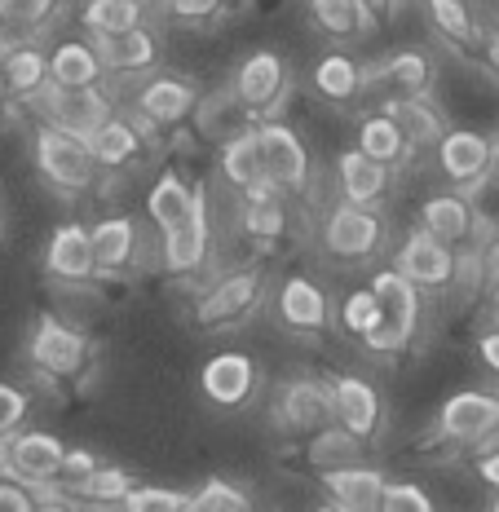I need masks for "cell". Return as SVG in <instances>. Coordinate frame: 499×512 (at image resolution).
I'll return each instance as SVG.
<instances>
[{
	"label": "cell",
	"instance_id": "obj_19",
	"mask_svg": "<svg viewBox=\"0 0 499 512\" xmlns=\"http://www.w3.org/2000/svg\"><path fill=\"white\" fill-rule=\"evenodd\" d=\"M89 248H93V270L98 279H120L142 256V230L129 212H102L89 226Z\"/></svg>",
	"mask_w": 499,
	"mask_h": 512
},
{
	"label": "cell",
	"instance_id": "obj_53",
	"mask_svg": "<svg viewBox=\"0 0 499 512\" xmlns=\"http://www.w3.org/2000/svg\"><path fill=\"white\" fill-rule=\"evenodd\" d=\"M18 36H0V106L9 102V93H5V53H9V45H14Z\"/></svg>",
	"mask_w": 499,
	"mask_h": 512
},
{
	"label": "cell",
	"instance_id": "obj_31",
	"mask_svg": "<svg viewBox=\"0 0 499 512\" xmlns=\"http://www.w3.org/2000/svg\"><path fill=\"white\" fill-rule=\"evenodd\" d=\"M327 499H332L341 512H376L380 508V490H385L389 477L380 473L376 464H349V468H332V473H318Z\"/></svg>",
	"mask_w": 499,
	"mask_h": 512
},
{
	"label": "cell",
	"instance_id": "obj_44",
	"mask_svg": "<svg viewBox=\"0 0 499 512\" xmlns=\"http://www.w3.org/2000/svg\"><path fill=\"white\" fill-rule=\"evenodd\" d=\"M31 420V393L14 380H0V437L18 433Z\"/></svg>",
	"mask_w": 499,
	"mask_h": 512
},
{
	"label": "cell",
	"instance_id": "obj_20",
	"mask_svg": "<svg viewBox=\"0 0 499 512\" xmlns=\"http://www.w3.org/2000/svg\"><path fill=\"white\" fill-rule=\"evenodd\" d=\"M93 49H98L106 76L142 80V76H155L159 62H164V40H159V31L151 23H142L133 31H120V36H98L93 40Z\"/></svg>",
	"mask_w": 499,
	"mask_h": 512
},
{
	"label": "cell",
	"instance_id": "obj_6",
	"mask_svg": "<svg viewBox=\"0 0 499 512\" xmlns=\"http://www.w3.org/2000/svg\"><path fill=\"white\" fill-rule=\"evenodd\" d=\"M226 84L257 124L261 120H283V111H288V102H292V67L279 49L243 53L235 76H230Z\"/></svg>",
	"mask_w": 499,
	"mask_h": 512
},
{
	"label": "cell",
	"instance_id": "obj_48",
	"mask_svg": "<svg viewBox=\"0 0 499 512\" xmlns=\"http://www.w3.org/2000/svg\"><path fill=\"white\" fill-rule=\"evenodd\" d=\"M31 508H36V490L0 473V512H31Z\"/></svg>",
	"mask_w": 499,
	"mask_h": 512
},
{
	"label": "cell",
	"instance_id": "obj_8",
	"mask_svg": "<svg viewBox=\"0 0 499 512\" xmlns=\"http://www.w3.org/2000/svg\"><path fill=\"white\" fill-rule=\"evenodd\" d=\"M257 146H261V168L265 181L283 190V195H305L314 181V151L301 137V128L288 120H261L257 124Z\"/></svg>",
	"mask_w": 499,
	"mask_h": 512
},
{
	"label": "cell",
	"instance_id": "obj_27",
	"mask_svg": "<svg viewBox=\"0 0 499 512\" xmlns=\"http://www.w3.org/2000/svg\"><path fill=\"white\" fill-rule=\"evenodd\" d=\"M380 111L398 124L411 155L433 151L442 142V133H447V115H442V106L433 98H380Z\"/></svg>",
	"mask_w": 499,
	"mask_h": 512
},
{
	"label": "cell",
	"instance_id": "obj_32",
	"mask_svg": "<svg viewBox=\"0 0 499 512\" xmlns=\"http://www.w3.org/2000/svg\"><path fill=\"white\" fill-rule=\"evenodd\" d=\"M190 124H195V133L204 137V142L221 146L226 137L243 133V128H252L257 120H252V115L239 106V98L230 93V84H221V89L199 93V102H195V115H190Z\"/></svg>",
	"mask_w": 499,
	"mask_h": 512
},
{
	"label": "cell",
	"instance_id": "obj_7",
	"mask_svg": "<svg viewBox=\"0 0 499 512\" xmlns=\"http://www.w3.org/2000/svg\"><path fill=\"white\" fill-rule=\"evenodd\" d=\"M212 239H217V221H212V186L199 181V199L186 212V221H177L173 230L159 234V270L173 279H195L208 270Z\"/></svg>",
	"mask_w": 499,
	"mask_h": 512
},
{
	"label": "cell",
	"instance_id": "obj_55",
	"mask_svg": "<svg viewBox=\"0 0 499 512\" xmlns=\"http://www.w3.org/2000/svg\"><path fill=\"white\" fill-rule=\"evenodd\" d=\"M0 36H14V27H9V18H5V9H0Z\"/></svg>",
	"mask_w": 499,
	"mask_h": 512
},
{
	"label": "cell",
	"instance_id": "obj_40",
	"mask_svg": "<svg viewBox=\"0 0 499 512\" xmlns=\"http://www.w3.org/2000/svg\"><path fill=\"white\" fill-rule=\"evenodd\" d=\"M182 512H257V508H252L248 490L235 486L230 477H208L204 486L186 495Z\"/></svg>",
	"mask_w": 499,
	"mask_h": 512
},
{
	"label": "cell",
	"instance_id": "obj_2",
	"mask_svg": "<svg viewBox=\"0 0 499 512\" xmlns=\"http://www.w3.org/2000/svg\"><path fill=\"white\" fill-rule=\"evenodd\" d=\"M31 164H36L40 181L53 190L58 199H84L98 186V164H93L89 142L76 133H62L53 124H36L31 133Z\"/></svg>",
	"mask_w": 499,
	"mask_h": 512
},
{
	"label": "cell",
	"instance_id": "obj_30",
	"mask_svg": "<svg viewBox=\"0 0 499 512\" xmlns=\"http://www.w3.org/2000/svg\"><path fill=\"white\" fill-rule=\"evenodd\" d=\"M45 58H49V84H58V89H93V84L106 80L102 58L89 36L53 40V49H45Z\"/></svg>",
	"mask_w": 499,
	"mask_h": 512
},
{
	"label": "cell",
	"instance_id": "obj_12",
	"mask_svg": "<svg viewBox=\"0 0 499 512\" xmlns=\"http://www.w3.org/2000/svg\"><path fill=\"white\" fill-rule=\"evenodd\" d=\"M394 270L402 279L416 283L424 296L447 292V287L460 283V252L447 248V243H438L433 234H424L420 226H411L394 252Z\"/></svg>",
	"mask_w": 499,
	"mask_h": 512
},
{
	"label": "cell",
	"instance_id": "obj_33",
	"mask_svg": "<svg viewBox=\"0 0 499 512\" xmlns=\"http://www.w3.org/2000/svg\"><path fill=\"white\" fill-rule=\"evenodd\" d=\"M45 89H49V58H45V49H40L36 40L18 36L14 45H9V53H5V93H9V102L31 106Z\"/></svg>",
	"mask_w": 499,
	"mask_h": 512
},
{
	"label": "cell",
	"instance_id": "obj_56",
	"mask_svg": "<svg viewBox=\"0 0 499 512\" xmlns=\"http://www.w3.org/2000/svg\"><path fill=\"white\" fill-rule=\"evenodd\" d=\"M491 327L499 332V296H495V305H491Z\"/></svg>",
	"mask_w": 499,
	"mask_h": 512
},
{
	"label": "cell",
	"instance_id": "obj_23",
	"mask_svg": "<svg viewBox=\"0 0 499 512\" xmlns=\"http://www.w3.org/2000/svg\"><path fill=\"white\" fill-rule=\"evenodd\" d=\"M332 177H336L341 204H358V208H376L389 195V186H394V173L385 164H376V159H367L363 151H354V146L336 151Z\"/></svg>",
	"mask_w": 499,
	"mask_h": 512
},
{
	"label": "cell",
	"instance_id": "obj_50",
	"mask_svg": "<svg viewBox=\"0 0 499 512\" xmlns=\"http://www.w3.org/2000/svg\"><path fill=\"white\" fill-rule=\"evenodd\" d=\"M31 512H80V508L71 504V499L62 495L58 486H53V490H40V495H36V508H31Z\"/></svg>",
	"mask_w": 499,
	"mask_h": 512
},
{
	"label": "cell",
	"instance_id": "obj_45",
	"mask_svg": "<svg viewBox=\"0 0 499 512\" xmlns=\"http://www.w3.org/2000/svg\"><path fill=\"white\" fill-rule=\"evenodd\" d=\"M226 9V0H159V14L168 23H182V27H195V23H208Z\"/></svg>",
	"mask_w": 499,
	"mask_h": 512
},
{
	"label": "cell",
	"instance_id": "obj_28",
	"mask_svg": "<svg viewBox=\"0 0 499 512\" xmlns=\"http://www.w3.org/2000/svg\"><path fill=\"white\" fill-rule=\"evenodd\" d=\"M305 14H310V27L332 40V45L371 40L380 27V18L371 14L363 0H305Z\"/></svg>",
	"mask_w": 499,
	"mask_h": 512
},
{
	"label": "cell",
	"instance_id": "obj_42",
	"mask_svg": "<svg viewBox=\"0 0 499 512\" xmlns=\"http://www.w3.org/2000/svg\"><path fill=\"white\" fill-rule=\"evenodd\" d=\"M182 508H186V490L155 486V482H137L120 499V512H182Z\"/></svg>",
	"mask_w": 499,
	"mask_h": 512
},
{
	"label": "cell",
	"instance_id": "obj_5",
	"mask_svg": "<svg viewBox=\"0 0 499 512\" xmlns=\"http://www.w3.org/2000/svg\"><path fill=\"white\" fill-rule=\"evenodd\" d=\"M385 217L380 208H358V204H341L318 217V252L336 265H367L385 252Z\"/></svg>",
	"mask_w": 499,
	"mask_h": 512
},
{
	"label": "cell",
	"instance_id": "obj_3",
	"mask_svg": "<svg viewBox=\"0 0 499 512\" xmlns=\"http://www.w3.org/2000/svg\"><path fill=\"white\" fill-rule=\"evenodd\" d=\"M89 354H93L89 336H84V327L71 323V318L45 309V314L31 323L27 362H31V371H36L40 380H53V384L80 380L84 367H89Z\"/></svg>",
	"mask_w": 499,
	"mask_h": 512
},
{
	"label": "cell",
	"instance_id": "obj_41",
	"mask_svg": "<svg viewBox=\"0 0 499 512\" xmlns=\"http://www.w3.org/2000/svg\"><path fill=\"white\" fill-rule=\"evenodd\" d=\"M0 9H5L9 27H14V36H36V31L53 27V18H58L62 0H0Z\"/></svg>",
	"mask_w": 499,
	"mask_h": 512
},
{
	"label": "cell",
	"instance_id": "obj_16",
	"mask_svg": "<svg viewBox=\"0 0 499 512\" xmlns=\"http://www.w3.org/2000/svg\"><path fill=\"white\" fill-rule=\"evenodd\" d=\"M327 389H332V415L345 433H354L358 442H371L385 424V398L367 376L358 371H336L327 376Z\"/></svg>",
	"mask_w": 499,
	"mask_h": 512
},
{
	"label": "cell",
	"instance_id": "obj_10",
	"mask_svg": "<svg viewBox=\"0 0 499 512\" xmlns=\"http://www.w3.org/2000/svg\"><path fill=\"white\" fill-rule=\"evenodd\" d=\"M270 424L279 433H301L310 437L327 424H336L332 415V389H327V376H292L274 389L270 398Z\"/></svg>",
	"mask_w": 499,
	"mask_h": 512
},
{
	"label": "cell",
	"instance_id": "obj_18",
	"mask_svg": "<svg viewBox=\"0 0 499 512\" xmlns=\"http://www.w3.org/2000/svg\"><path fill=\"white\" fill-rule=\"evenodd\" d=\"M45 274L53 283H67V287H84L98 279L93 270V248H89V226L80 217H67L49 230L45 239V256H40Z\"/></svg>",
	"mask_w": 499,
	"mask_h": 512
},
{
	"label": "cell",
	"instance_id": "obj_11",
	"mask_svg": "<svg viewBox=\"0 0 499 512\" xmlns=\"http://www.w3.org/2000/svg\"><path fill=\"white\" fill-rule=\"evenodd\" d=\"M261 389V367L248 349H217L199 367V393L217 411H243Z\"/></svg>",
	"mask_w": 499,
	"mask_h": 512
},
{
	"label": "cell",
	"instance_id": "obj_14",
	"mask_svg": "<svg viewBox=\"0 0 499 512\" xmlns=\"http://www.w3.org/2000/svg\"><path fill=\"white\" fill-rule=\"evenodd\" d=\"M491 151H495V137L460 124V128L442 133V142L433 146V159H438V173L447 177L460 195H473V190H482L486 173H491Z\"/></svg>",
	"mask_w": 499,
	"mask_h": 512
},
{
	"label": "cell",
	"instance_id": "obj_22",
	"mask_svg": "<svg viewBox=\"0 0 499 512\" xmlns=\"http://www.w3.org/2000/svg\"><path fill=\"white\" fill-rule=\"evenodd\" d=\"M84 142H89L93 164H98L102 177L129 173V168H137V159L146 155V137H142V128L129 120V111H111Z\"/></svg>",
	"mask_w": 499,
	"mask_h": 512
},
{
	"label": "cell",
	"instance_id": "obj_58",
	"mask_svg": "<svg viewBox=\"0 0 499 512\" xmlns=\"http://www.w3.org/2000/svg\"><path fill=\"white\" fill-rule=\"evenodd\" d=\"M491 512H499V495H495V504H491Z\"/></svg>",
	"mask_w": 499,
	"mask_h": 512
},
{
	"label": "cell",
	"instance_id": "obj_1",
	"mask_svg": "<svg viewBox=\"0 0 499 512\" xmlns=\"http://www.w3.org/2000/svg\"><path fill=\"white\" fill-rule=\"evenodd\" d=\"M199 80L182 76V71H155V76H142L137 89L129 93V102L120 111H129V120L142 128L146 142H159L173 128H186L190 115H195L199 102Z\"/></svg>",
	"mask_w": 499,
	"mask_h": 512
},
{
	"label": "cell",
	"instance_id": "obj_17",
	"mask_svg": "<svg viewBox=\"0 0 499 512\" xmlns=\"http://www.w3.org/2000/svg\"><path fill=\"white\" fill-rule=\"evenodd\" d=\"M363 71H367V89H380V98H433V80H438L433 58L416 45L385 53L371 67L363 62Z\"/></svg>",
	"mask_w": 499,
	"mask_h": 512
},
{
	"label": "cell",
	"instance_id": "obj_47",
	"mask_svg": "<svg viewBox=\"0 0 499 512\" xmlns=\"http://www.w3.org/2000/svg\"><path fill=\"white\" fill-rule=\"evenodd\" d=\"M98 464H102V460L89 451V446H67V455H62V477H58V486L80 482V477H89Z\"/></svg>",
	"mask_w": 499,
	"mask_h": 512
},
{
	"label": "cell",
	"instance_id": "obj_35",
	"mask_svg": "<svg viewBox=\"0 0 499 512\" xmlns=\"http://www.w3.org/2000/svg\"><path fill=\"white\" fill-rule=\"evenodd\" d=\"M80 36L98 40V36H120L146 23V0H80L76 9Z\"/></svg>",
	"mask_w": 499,
	"mask_h": 512
},
{
	"label": "cell",
	"instance_id": "obj_38",
	"mask_svg": "<svg viewBox=\"0 0 499 512\" xmlns=\"http://www.w3.org/2000/svg\"><path fill=\"white\" fill-rule=\"evenodd\" d=\"M420 9H424V18H429V27L438 31L447 45L469 49V45H477V36H482L473 23L469 0H420Z\"/></svg>",
	"mask_w": 499,
	"mask_h": 512
},
{
	"label": "cell",
	"instance_id": "obj_25",
	"mask_svg": "<svg viewBox=\"0 0 499 512\" xmlns=\"http://www.w3.org/2000/svg\"><path fill=\"white\" fill-rule=\"evenodd\" d=\"M310 89L318 102L349 106L367 93V71L349 49H327V53H318L310 67Z\"/></svg>",
	"mask_w": 499,
	"mask_h": 512
},
{
	"label": "cell",
	"instance_id": "obj_36",
	"mask_svg": "<svg viewBox=\"0 0 499 512\" xmlns=\"http://www.w3.org/2000/svg\"><path fill=\"white\" fill-rule=\"evenodd\" d=\"M133 486H137V477L129 473V468L98 464L89 477H80V482H71V486H58V490L67 499H76V504H84V508H120V499L129 495Z\"/></svg>",
	"mask_w": 499,
	"mask_h": 512
},
{
	"label": "cell",
	"instance_id": "obj_21",
	"mask_svg": "<svg viewBox=\"0 0 499 512\" xmlns=\"http://www.w3.org/2000/svg\"><path fill=\"white\" fill-rule=\"evenodd\" d=\"M477 204L473 195H460V190H433V195L420 199L416 208V226L424 234H433L447 248H460V243H473L477 234Z\"/></svg>",
	"mask_w": 499,
	"mask_h": 512
},
{
	"label": "cell",
	"instance_id": "obj_49",
	"mask_svg": "<svg viewBox=\"0 0 499 512\" xmlns=\"http://www.w3.org/2000/svg\"><path fill=\"white\" fill-rule=\"evenodd\" d=\"M477 358H482V367L491 371V376H499V332L495 327L482 332V340H477Z\"/></svg>",
	"mask_w": 499,
	"mask_h": 512
},
{
	"label": "cell",
	"instance_id": "obj_43",
	"mask_svg": "<svg viewBox=\"0 0 499 512\" xmlns=\"http://www.w3.org/2000/svg\"><path fill=\"white\" fill-rule=\"evenodd\" d=\"M376 512H438V504L420 482H385Z\"/></svg>",
	"mask_w": 499,
	"mask_h": 512
},
{
	"label": "cell",
	"instance_id": "obj_60",
	"mask_svg": "<svg viewBox=\"0 0 499 512\" xmlns=\"http://www.w3.org/2000/svg\"><path fill=\"white\" fill-rule=\"evenodd\" d=\"M146 5H151V0H146Z\"/></svg>",
	"mask_w": 499,
	"mask_h": 512
},
{
	"label": "cell",
	"instance_id": "obj_54",
	"mask_svg": "<svg viewBox=\"0 0 499 512\" xmlns=\"http://www.w3.org/2000/svg\"><path fill=\"white\" fill-rule=\"evenodd\" d=\"M482 186H495L499 190V142H495V151H491V173H486Z\"/></svg>",
	"mask_w": 499,
	"mask_h": 512
},
{
	"label": "cell",
	"instance_id": "obj_26",
	"mask_svg": "<svg viewBox=\"0 0 499 512\" xmlns=\"http://www.w3.org/2000/svg\"><path fill=\"white\" fill-rule=\"evenodd\" d=\"M349 146H354V151H363L367 159H376V164H385L394 177L407 173V168L420 159V155H411V146L402 142L398 124L389 120L380 106H376V111H363L354 120V142H349Z\"/></svg>",
	"mask_w": 499,
	"mask_h": 512
},
{
	"label": "cell",
	"instance_id": "obj_29",
	"mask_svg": "<svg viewBox=\"0 0 499 512\" xmlns=\"http://www.w3.org/2000/svg\"><path fill=\"white\" fill-rule=\"evenodd\" d=\"M195 199H199V181H190L182 168H173V164L159 168L151 190H146V221H151V230L164 234V230H173L177 221H186Z\"/></svg>",
	"mask_w": 499,
	"mask_h": 512
},
{
	"label": "cell",
	"instance_id": "obj_39",
	"mask_svg": "<svg viewBox=\"0 0 499 512\" xmlns=\"http://www.w3.org/2000/svg\"><path fill=\"white\" fill-rule=\"evenodd\" d=\"M336 323H341V332L349 340H358V345H363V340L376 332L380 323H385L376 292H371V287H349V292L341 296V309H336Z\"/></svg>",
	"mask_w": 499,
	"mask_h": 512
},
{
	"label": "cell",
	"instance_id": "obj_24",
	"mask_svg": "<svg viewBox=\"0 0 499 512\" xmlns=\"http://www.w3.org/2000/svg\"><path fill=\"white\" fill-rule=\"evenodd\" d=\"M367 287L376 292L385 323L394 327L402 340H416L420 336V318H424V292H420V287L411 279H402L394 265H380V270L371 274Z\"/></svg>",
	"mask_w": 499,
	"mask_h": 512
},
{
	"label": "cell",
	"instance_id": "obj_34",
	"mask_svg": "<svg viewBox=\"0 0 499 512\" xmlns=\"http://www.w3.org/2000/svg\"><path fill=\"white\" fill-rule=\"evenodd\" d=\"M217 177L226 181L230 190H248L265 181V168H261V146H257V124L243 128V133L226 137V142L217 146Z\"/></svg>",
	"mask_w": 499,
	"mask_h": 512
},
{
	"label": "cell",
	"instance_id": "obj_37",
	"mask_svg": "<svg viewBox=\"0 0 499 512\" xmlns=\"http://www.w3.org/2000/svg\"><path fill=\"white\" fill-rule=\"evenodd\" d=\"M363 451H367V442H358V437L345 433L341 424H327V429L305 437V460H310V468H318V473L363 464Z\"/></svg>",
	"mask_w": 499,
	"mask_h": 512
},
{
	"label": "cell",
	"instance_id": "obj_57",
	"mask_svg": "<svg viewBox=\"0 0 499 512\" xmlns=\"http://www.w3.org/2000/svg\"><path fill=\"white\" fill-rule=\"evenodd\" d=\"M310 512H341V508H336V504H314Z\"/></svg>",
	"mask_w": 499,
	"mask_h": 512
},
{
	"label": "cell",
	"instance_id": "obj_51",
	"mask_svg": "<svg viewBox=\"0 0 499 512\" xmlns=\"http://www.w3.org/2000/svg\"><path fill=\"white\" fill-rule=\"evenodd\" d=\"M477 45H482V58H486V71L499 80V27H491V31H482L477 36Z\"/></svg>",
	"mask_w": 499,
	"mask_h": 512
},
{
	"label": "cell",
	"instance_id": "obj_52",
	"mask_svg": "<svg viewBox=\"0 0 499 512\" xmlns=\"http://www.w3.org/2000/svg\"><path fill=\"white\" fill-rule=\"evenodd\" d=\"M477 477H482V482L499 495V446H495V451H486L482 460H477Z\"/></svg>",
	"mask_w": 499,
	"mask_h": 512
},
{
	"label": "cell",
	"instance_id": "obj_59",
	"mask_svg": "<svg viewBox=\"0 0 499 512\" xmlns=\"http://www.w3.org/2000/svg\"><path fill=\"white\" fill-rule=\"evenodd\" d=\"M0 226H5V212H0Z\"/></svg>",
	"mask_w": 499,
	"mask_h": 512
},
{
	"label": "cell",
	"instance_id": "obj_15",
	"mask_svg": "<svg viewBox=\"0 0 499 512\" xmlns=\"http://www.w3.org/2000/svg\"><path fill=\"white\" fill-rule=\"evenodd\" d=\"M499 429V393L460 389L438 407V437L451 446H482Z\"/></svg>",
	"mask_w": 499,
	"mask_h": 512
},
{
	"label": "cell",
	"instance_id": "obj_13",
	"mask_svg": "<svg viewBox=\"0 0 499 512\" xmlns=\"http://www.w3.org/2000/svg\"><path fill=\"white\" fill-rule=\"evenodd\" d=\"M31 111H36V124H53V128H62V133L89 137L93 128L115 111V102L102 84H93V89H58V84H49V89L31 102Z\"/></svg>",
	"mask_w": 499,
	"mask_h": 512
},
{
	"label": "cell",
	"instance_id": "obj_9",
	"mask_svg": "<svg viewBox=\"0 0 499 512\" xmlns=\"http://www.w3.org/2000/svg\"><path fill=\"white\" fill-rule=\"evenodd\" d=\"M270 305L279 327L292 336H323L332 327V292L314 274H283L270 287Z\"/></svg>",
	"mask_w": 499,
	"mask_h": 512
},
{
	"label": "cell",
	"instance_id": "obj_4",
	"mask_svg": "<svg viewBox=\"0 0 499 512\" xmlns=\"http://www.w3.org/2000/svg\"><path fill=\"white\" fill-rule=\"evenodd\" d=\"M265 292H270V279H265L261 265H235V270L217 274V279L195 292V305H190L195 327H204V332H230V327L243 323L265 301Z\"/></svg>",
	"mask_w": 499,
	"mask_h": 512
},
{
	"label": "cell",
	"instance_id": "obj_46",
	"mask_svg": "<svg viewBox=\"0 0 499 512\" xmlns=\"http://www.w3.org/2000/svg\"><path fill=\"white\" fill-rule=\"evenodd\" d=\"M473 261H477V283H482L486 296L495 301V296H499V226L486 234V243L477 248Z\"/></svg>",
	"mask_w": 499,
	"mask_h": 512
}]
</instances>
